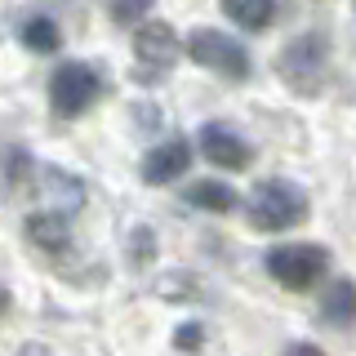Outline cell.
Wrapping results in <instances>:
<instances>
[{
	"label": "cell",
	"instance_id": "1",
	"mask_svg": "<svg viewBox=\"0 0 356 356\" xmlns=\"http://www.w3.org/2000/svg\"><path fill=\"white\" fill-rule=\"evenodd\" d=\"M307 214H312V200L294 178H263V183H254L250 200H245V218L259 232H289L298 222H307Z\"/></svg>",
	"mask_w": 356,
	"mask_h": 356
},
{
	"label": "cell",
	"instance_id": "2",
	"mask_svg": "<svg viewBox=\"0 0 356 356\" xmlns=\"http://www.w3.org/2000/svg\"><path fill=\"white\" fill-rule=\"evenodd\" d=\"M330 54L334 49H330L325 31H298V36L276 54V76H281V85H289L294 94L312 98L330 81Z\"/></svg>",
	"mask_w": 356,
	"mask_h": 356
},
{
	"label": "cell",
	"instance_id": "3",
	"mask_svg": "<svg viewBox=\"0 0 356 356\" xmlns=\"http://www.w3.org/2000/svg\"><path fill=\"white\" fill-rule=\"evenodd\" d=\"M263 267L276 285L294 289V294H307V289H316L325 281L330 250L325 245H312V241H285V245H272V250H267Z\"/></svg>",
	"mask_w": 356,
	"mask_h": 356
},
{
	"label": "cell",
	"instance_id": "4",
	"mask_svg": "<svg viewBox=\"0 0 356 356\" xmlns=\"http://www.w3.org/2000/svg\"><path fill=\"white\" fill-rule=\"evenodd\" d=\"M103 98V76L94 72V63H58L49 76V111L58 120H76Z\"/></svg>",
	"mask_w": 356,
	"mask_h": 356
},
{
	"label": "cell",
	"instance_id": "5",
	"mask_svg": "<svg viewBox=\"0 0 356 356\" xmlns=\"http://www.w3.org/2000/svg\"><path fill=\"white\" fill-rule=\"evenodd\" d=\"M187 58L196 67H205V72L222 76V81H250V49L218 27L187 31Z\"/></svg>",
	"mask_w": 356,
	"mask_h": 356
},
{
	"label": "cell",
	"instance_id": "6",
	"mask_svg": "<svg viewBox=\"0 0 356 356\" xmlns=\"http://www.w3.org/2000/svg\"><path fill=\"white\" fill-rule=\"evenodd\" d=\"M134 63H138V81H165L178 63V36L170 22L147 18L143 27H134Z\"/></svg>",
	"mask_w": 356,
	"mask_h": 356
},
{
	"label": "cell",
	"instance_id": "7",
	"mask_svg": "<svg viewBox=\"0 0 356 356\" xmlns=\"http://www.w3.org/2000/svg\"><path fill=\"white\" fill-rule=\"evenodd\" d=\"M196 147H200V156H205L214 170H227V174L250 170V161H254L250 138L236 134L232 125H222V120H205V125L196 129Z\"/></svg>",
	"mask_w": 356,
	"mask_h": 356
},
{
	"label": "cell",
	"instance_id": "8",
	"mask_svg": "<svg viewBox=\"0 0 356 356\" xmlns=\"http://www.w3.org/2000/svg\"><path fill=\"white\" fill-rule=\"evenodd\" d=\"M187 165H192V138L174 134V138L152 143L147 156H143V165H138V174H143V183L165 187V183H178V178L187 174Z\"/></svg>",
	"mask_w": 356,
	"mask_h": 356
},
{
	"label": "cell",
	"instance_id": "9",
	"mask_svg": "<svg viewBox=\"0 0 356 356\" xmlns=\"http://www.w3.org/2000/svg\"><path fill=\"white\" fill-rule=\"evenodd\" d=\"M31 183H40V192L49 196V209H58V214H76V209L85 205V187H81L76 174H63V170H54V165H36Z\"/></svg>",
	"mask_w": 356,
	"mask_h": 356
},
{
	"label": "cell",
	"instance_id": "10",
	"mask_svg": "<svg viewBox=\"0 0 356 356\" xmlns=\"http://www.w3.org/2000/svg\"><path fill=\"white\" fill-rule=\"evenodd\" d=\"M27 236L40 245V250L58 254L67 250V241H72V214H58V209H36V214H27Z\"/></svg>",
	"mask_w": 356,
	"mask_h": 356
},
{
	"label": "cell",
	"instance_id": "11",
	"mask_svg": "<svg viewBox=\"0 0 356 356\" xmlns=\"http://www.w3.org/2000/svg\"><path fill=\"white\" fill-rule=\"evenodd\" d=\"M187 205L205 209V214H232L236 209V192H232V183H222V178H196V183H187Z\"/></svg>",
	"mask_w": 356,
	"mask_h": 356
},
{
	"label": "cell",
	"instance_id": "12",
	"mask_svg": "<svg viewBox=\"0 0 356 356\" xmlns=\"http://www.w3.org/2000/svg\"><path fill=\"white\" fill-rule=\"evenodd\" d=\"M321 316L330 325H356V281H334L321 294Z\"/></svg>",
	"mask_w": 356,
	"mask_h": 356
},
{
	"label": "cell",
	"instance_id": "13",
	"mask_svg": "<svg viewBox=\"0 0 356 356\" xmlns=\"http://www.w3.org/2000/svg\"><path fill=\"white\" fill-rule=\"evenodd\" d=\"M222 14L236 22L241 31H263L276 18V0H222Z\"/></svg>",
	"mask_w": 356,
	"mask_h": 356
},
{
	"label": "cell",
	"instance_id": "14",
	"mask_svg": "<svg viewBox=\"0 0 356 356\" xmlns=\"http://www.w3.org/2000/svg\"><path fill=\"white\" fill-rule=\"evenodd\" d=\"M18 40L27 44L31 54H54L63 44V31H58V22H54L49 14H31V18H22Z\"/></svg>",
	"mask_w": 356,
	"mask_h": 356
},
{
	"label": "cell",
	"instance_id": "15",
	"mask_svg": "<svg viewBox=\"0 0 356 356\" xmlns=\"http://www.w3.org/2000/svg\"><path fill=\"white\" fill-rule=\"evenodd\" d=\"M107 14L120 27H143L152 14V0H107Z\"/></svg>",
	"mask_w": 356,
	"mask_h": 356
},
{
	"label": "cell",
	"instance_id": "16",
	"mask_svg": "<svg viewBox=\"0 0 356 356\" xmlns=\"http://www.w3.org/2000/svg\"><path fill=\"white\" fill-rule=\"evenodd\" d=\"M174 348H183V352H196V348H200V325H196V321L178 325V334H174Z\"/></svg>",
	"mask_w": 356,
	"mask_h": 356
},
{
	"label": "cell",
	"instance_id": "17",
	"mask_svg": "<svg viewBox=\"0 0 356 356\" xmlns=\"http://www.w3.org/2000/svg\"><path fill=\"white\" fill-rule=\"evenodd\" d=\"M285 356H325V352H321L316 343H289V348H285Z\"/></svg>",
	"mask_w": 356,
	"mask_h": 356
},
{
	"label": "cell",
	"instance_id": "18",
	"mask_svg": "<svg viewBox=\"0 0 356 356\" xmlns=\"http://www.w3.org/2000/svg\"><path fill=\"white\" fill-rule=\"evenodd\" d=\"M14 356H54V352L44 348V343H22V348H18Z\"/></svg>",
	"mask_w": 356,
	"mask_h": 356
},
{
	"label": "cell",
	"instance_id": "19",
	"mask_svg": "<svg viewBox=\"0 0 356 356\" xmlns=\"http://www.w3.org/2000/svg\"><path fill=\"white\" fill-rule=\"evenodd\" d=\"M352 9H356V0H352Z\"/></svg>",
	"mask_w": 356,
	"mask_h": 356
}]
</instances>
